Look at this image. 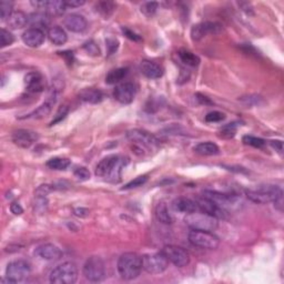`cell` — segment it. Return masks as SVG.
I'll list each match as a JSON object with an SVG mask.
<instances>
[{"mask_svg":"<svg viewBox=\"0 0 284 284\" xmlns=\"http://www.w3.org/2000/svg\"><path fill=\"white\" fill-rule=\"evenodd\" d=\"M57 97H58V93L56 90L51 91V95L48 97V99L43 102V104L38 106L37 109L34 110L33 112L29 113L27 117L25 118H31V119H42L44 117H47V115L50 114V112L52 111L53 106H55L56 101H57ZM25 118H20V119H25Z\"/></svg>","mask_w":284,"mask_h":284,"instance_id":"obj_16","label":"cell"},{"mask_svg":"<svg viewBox=\"0 0 284 284\" xmlns=\"http://www.w3.org/2000/svg\"><path fill=\"white\" fill-rule=\"evenodd\" d=\"M44 33L41 29L37 28H29L22 34V41L25 42L26 46L30 48H38L41 46L44 41Z\"/></svg>","mask_w":284,"mask_h":284,"instance_id":"obj_18","label":"cell"},{"mask_svg":"<svg viewBox=\"0 0 284 284\" xmlns=\"http://www.w3.org/2000/svg\"><path fill=\"white\" fill-rule=\"evenodd\" d=\"M172 207L176 211L185 213V214L199 211L197 201L192 199H189V198H184V197L177 198L175 201L172 202Z\"/></svg>","mask_w":284,"mask_h":284,"instance_id":"obj_24","label":"cell"},{"mask_svg":"<svg viewBox=\"0 0 284 284\" xmlns=\"http://www.w3.org/2000/svg\"><path fill=\"white\" fill-rule=\"evenodd\" d=\"M69 112V108L67 106H61L59 110H58V112L56 113L55 115V118H53L52 121L50 122V126H55V124H57L58 122H60L64 120L66 117H67V114H68Z\"/></svg>","mask_w":284,"mask_h":284,"instance_id":"obj_40","label":"cell"},{"mask_svg":"<svg viewBox=\"0 0 284 284\" xmlns=\"http://www.w3.org/2000/svg\"><path fill=\"white\" fill-rule=\"evenodd\" d=\"M12 142L16 145L20 146V148L28 149L33 145L38 139L37 133L30 130H26V129H19L12 133Z\"/></svg>","mask_w":284,"mask_h":284,"instance_id":"obj_15","label":"cell"},{"mask_svg":"<svg viewBox=\"0 0 284 284\" xmlns=\"http://www.w3.org/2000/svg\"><path fill=\"white\" fill-rule=\"evenodd\" d=\"M70 160L66 158H52L46 163V166L51 170L62 171L70 166Z\"/></svg>","mask_w":284,"mask_h":284,"instance_id":"obj_34","label":"cell"},{"mask_svg":"<svg viewBox=\"0 0 284 284\" xmlns=\"http://www.w3.org/2000/svg\"><path fill=\"white\" fill-rule=\"evenodd\" d=\"M169 260L162 252L142 256V268L150 274H161L168 269Z\"/></svg>","mask_w":284,"mask_h":284,"instance_id":"obj_9","label":"cell"},{"mask_svg":"<svg viewBox=\"0 0 284 284\" xmlns=\"http://www.w3.org/2000/svg\"><path fill=\"white\" fill-rule=\"evenodd\" d=\"M84 278L91 282H101L106 278L105 262L99 256H90L83 265Z\"/></svg>","mask_w":284,"mask_h":284,"instance_id":"obj_7","label":"cell"},{"mask_svg":"<svg viewBox=\"0 0 284 284\" xmlns=\"http://www.w3.org/2000/svg\"><path fill=\"white\" fill-rule=\"evenodd\" d=\"M158 2H153V1H150V2H144L143 4L141 6V12L145 15L146 17H152L155 12H157V9H158Z\"/></svg>","mask_w":284,"mask_h":284,"instance_id":"obj_39","label":"cell"},{"mask_svg":"<svg viewBox=\"0 0 284 284\" xmlns=\"http://www.w3.org/2000/svg\"><path fill=\"white\" fill-rule=\"evenodd\" d=\"M189 242L193 247L207 248V250H215L220 246L219 238L209 231L191 230L189 233Z\"/></svg>","mask_w":284,"mask_h":284,"instance_id":"obj_6","label":"cell"},{"mask_svg":"<svg viewBox=\"0 0 284 284\" xmlns=\"http://www.w3.org/2000/svg\"><path fill=\"white\" fill-rule=\"evenodd\" d=\"M184 222L191 230L209 231V232L216 230L219 225V219L201 211H195L186 214Z\"/></svg>","mask_w":284,"mask_h":284,"instance_id":"obj_3","label":"cell"},{"mask_svg":"<svg viewBox=\"0 0 284 284\" xmlns=\"http://www.w3.org/2000/svg\"><path fill=\"white\" fill-rule=\"evenodd\" d=\"M129 163V158L123 155L111 154L101 160L96 168V176L106 178V180L117 183L121 180L122 169Z\"/></svg>","mask_w":284,"mask_h":284,"instance_id":"obj_1","label":"cell"},{"mask_svg":"<svg viewBox=\"0 0 284 284\" xmlns=\"http://www.w3.org/2000/svg\"><path fill=\"white\" fill-rule=\"evenodd\" d=\"M29 22V17L24 11H13L12 15L8 18L7 25L11 29H22Z\"/></svg>","mask_w":284,"mask_h":284,"instance_id":"obj_25","label":"cell"},{"mask_svg":"<svg viewBox=\"0 0 284 284\" xmlns=\"http://www.w3.org/2000/svg\"><path fill=\"white\" fill-rule=\"evenodd\" d=\"M52 189L53 188L51 185L42 184V185H40L37 190H36V194H37V197H46L49 192H51Z\"/></svg>","mask_w":284,"mask_h":284,"instance_id":"obj_47","label":"cell"},{"mask_svg":"<svg viewBox=\"0 0 284 284\" xmlns=\"http://www.w3.org/2000/svg\"><path fill=\"white\" fill-rule=\"evenodd\" d=\"M161 252L167 256L169 262L175 264L178 268H184L190 263L189 252L183 248L177 246H166Z\"/></svg>","mask_w":284,"mask_h":284,"instance_id":"obj_11","label":"cell"},{"mask_svg":"<svg viewBox=\"0 0 284 284\" xmlns=\"http://www.w3.org/2000/svg\"><path fill=\"white\" fill-rule=\"evenodd\" d=\"M237 135V126L234 123L225 124L219 131V137L222 139H232Z\"/></svg>","mask_w":284,"mask_h":284,"instance_id":"obj_35","label":"cell"},{"mask_svg":"<svg viewBox=\"0 0 284 284\" xmlns=\"http://www.w3.org/2000/svg\"><path fill=\"white\" fill-rule=\"evenodd\" d=\"M73 175L78 180H81V181H87L90 179V172H89L88 169L84 167H79L75 169V170L73 171Z\"/></svg>","mask_w":284,"mask_h":284,"instance_id":"obj_42","label":"cell"},{"mask_svg":"<svg viewBox=\"0 0 284 284\" xmlns=\"http://www.w3.org/2000/svg\"><path fill=\"white\" fill-rule=\"evenodd\" d=\"M49 17L50 16L43 11L42 12H36V13H33V15L29 17V22H30V25L33 26V28L41 29V28H43V27H47L49 25V22H50Z\"/></svg>","mask_w":284,"mask_h":284,"instance_id":"obj_30","label":"cell"},{"mask_svg":"<svg viewBox=\"0 0 284 284\" xmlns=\"http://www.w3.org/2000/svg\"><path fill=\"white\" fill-rule=\"evenodd\" d=\"M146 181H148V176L144 175V176L137 177L136 179H133L132 181H130L129 183L124 185V188H122V190H131L135 188H139V186L143 185Z\"/></svg>","mask_w":284,"mask_h":284,"instance_id":"obj_38","label":"cell"},{"mask_svg":"<svg viewBox=\"0 0 284 284\" xmlns=\"http://www.w3.org/2000/svg\"><path fill=\"white\" fill-rule=\"evenodd\" d=\"M178 56H179L180 60L188 67H198L200 64V58L197 55H194L193 52L185 50V49H181L178 52Z\"/></svg>","mask_w":284,"mask_h":284,"instance_id":"obj_31","label":"cell"},{"mask_svg":"<svg viewBox=\"0 0 284 284\" xmlns=\"http://www.w3.org/2000/svg\"><path fill=\"white\" fill-rule=\"evenodd\" d=\"M222 31V26L217 22H211V21H206L201 22V24H198L192 27L191 29V39L193 41H200V40L203 39L209 34L216 35Z\"/></svg>","mask_w":284,"mask_h":284,"instance_id":"obj_12","label":"cell"},{"mask_svg":"<svg viewBox=\"0 0 284 284\" xmlns=\"http://www.w3.org/2000/svg\"><path fill=\"white\" fill-rule=\"evenodd\" d=\"M225 119V114L220 112V111H211V112H209L204 120H206L207 122H220L222 120Z\"/></svg>","mask_w":284,"mask_h":284,"instance_id":"obj_41","label":"cell"},{"mask_svg":"<svg viewBox=\"0 0 284 284\" xmlns=\"http://www.w3.org/2000/svg\"><path fill=\"white\" fill-rule=\"evenodd\" d=\"M106 48H108L109 55H112V53L117 51V49L119 47V42H118L117 39L108 38L106 40Z\"/></svg>","mask_w":284,"mask_h":284,"instance_id":"obj_45","label":"cell"},{"mask_svg":"<svg viewBox=\"0 0 284 284\" xmlns=\"http://www.w3.org/2000/svg\"><path fill=\"white\" fill-rule=\"evenodd\" d=\"M242 141L244 144L254 146V148H262L265 144V141L263 139L253 136H244L242 138Z\"/></svg>","mask_w":284,"mask_h":284,"instance_id":"obj_37","label":"cell"},{"mask_svg":"<svg viewBox=\"0 0 284 284\" xmlns=\"http://www.w3.org/2000/svg\"><path fill=\"white\" fill-rule=\"evenodd\" d=\"M36 254L43 260L55 261L62 257V251L57 246H55V244L46 243L41 244V246H39L36 248Z\"/></svg>","mask_w":284,"mask_h":284,"instance_id":"obj_20","label":"cell"},{"mask_svg":"<svg viewBox=\"0 0 284 284\" xmlns=\"http://www.w3.org/2000/svg\"><path fill=\"white\" fill-rule=\"evenodd\" d=\"M67 7H71V8H77V7H81L83 6L86 1L84 0H69V1H65Z\"/></svg>","mask_w":284,"mask_h":284,"instance_id":"obj_49","label":"cell"},{"mask_svg":"<svg viewBox=\"0 0 284 284\" xmlns=\"http://www.w3.org/2000/svg\"><path fill=\"white\" fill-rule=\"evenodd\" d=\"M137 88L132 82H123L118 84L113 91L114 99L122 105H129L135 100Z\"/></svg>","mask_w":284,"mask_h":284,"instance_id":"obj_13","label":"cell"},{"mask_svg":"<svg viewBox=\"0 0 284 284\" xmlns=\"http://www.w3.org/2000/svg\"><path fill=\"white\" fill-rule=\"evenodd\" d=\"M203 197L209 199V200H211L212 202L216 203L217 206H220L221 208H223V209L231 206V204H233V202H234L233 195L220 193V192H216V191H211V190L203 191Z\"/></svg>","mask_w":284,"mask_h":284,"instance_id":"obj_23","label":"cell"},{"mask_svg":"<svg viewBox=\"0 0 284 284\" xmlns=\"http://www.w3.org/2000/svg\"><path fill=\"white\" fill-rule=\"evenodd\" d=\"M271 145H272L275 150H278L279 153H282V151H283V142L282 141H280V140L271 141Z\"/></svg>","mask_w":284,"mask_h":284,"instance_id":"obj_53","label":"cell"},{"mask_svg":"<svg viewBox=\"0 0 284 284\" xmlns=\"http://www.w3.org/2000/svg\"><path fill=\"white\" fill-rule=\"evenodd\" d=\"M127 137L140 151L152 150L157 148L159 144L158 139L153 135H151V133L144 130H139V129L128 131Z\"/></svg>","mask_w":284,"mask_h":284,"instance_id":"obj_10","label":"cell"},{"mask_svg":"<svg viewBox=\"0 0 284 284\" xmlns=\"http://www.w3.org/2000/svg\"><path fill=\"white\" fill-rule=\"evenodd\" d=\"M122 33L124 34V36H126L127 38H129L130 40H132V41H137V42H139L141 41V37L139 35H137L136 33H133L132 30H130L129 28H127V27H122Z\"/></svg>","mask_w":284,"mask_h":284,"instance_id":"obj_46","label":"cell"},{"mask_svg":"<svg viewBox=\"0 0 284 284\" xmlns=\"http://www.w3.org/2000/svg\"><path fill=\"white\" fill-rule=\"evenodd\" d=\"M64 25L68 30L72 33H83L87 29L88 22L86 18L78 13H71L64 19Z\"/></svg>","mask_w":284,"mask_h":284,"instance_id":"obj_19","label":"cell"},{"mask_svg":"<svg viewBox=\"0 0 284 284\" xmlns=\"http://www.w3.org/2000/svg\"><path fill=\"white\" fill-rule=\"evenodd\" d=\"M140 71L144 77L149 79H158L163 75L162 67L150 60H142L140 62Z\"/></svg>","mask_w":284,"mask_h":284,"instance_id":"obj_22","label":"cell"},{"mask_svg":"<svg viewBox=\"0 0 284 284\" xmlns=\"http://www.w3.org/2000/svg\"><path fill=\"white\" fill-rule=\"evenodd\" d=\"M31 4L37 9H43L49 16H61L67 8L65 1H33Z\"/></svg>","mask_w":284,"mask_h":284,"instance_id":"obj_17","label":"cell"},{"mask_svg":"<svg viewBox=\"0 0 284 284\" xmlns=\"http://www.w3.org/2000/svg\"><path fill=\"white\" fill-rule=\"evenodd\" d=\"M128 74V68H118L111 70L110 72L106 74V82L108 84H114L121 81V80Z\"/></svg>","mask_w":284,"mask_h":284,"instance_id":"obj_32","label":"cell"},{"mask_svg":"<svg viewBox=\"0 0 284 284\" xmlns=\"http://www.w3.org/2000/svg\"><path fill=\"white\" fill-rule=\"evenodd\" d=\"M247 197L254 203L266 204L283 198V192L277 185H264L256 190H248Z\"/></svg>","mask_w":284,"mask_h":284,"instance_id":"obj_5","label":"cell"},{"mask_svg":"<svg viewBox=\"0 0 284 284\" xmlns=\"http://www.w3.org/2000/svg\"><path fill=\"white\" fill-rule=\"evenodd\" d=\"M10 211L15 215H20L24 213V209H22V207L18 202H12L10 204Z\"/></svg>","mask_w":284,"mask_h":284,"instance_id":"obj_48","label":"cell"},{"mask_svg":"<svg viewBox=\"0 0 284 284\" xmlns=\"http://www.w3.org/2000/svg\"><path fill=\"white\" fill-rule=\"evenodd\" d=\"M83 49L86 50L90 56H99L100 55V49L96 44L95 41H88L83 44Z\"/></svg>","mask_w":284,"mask_h":284,"instance_id":"obj_43","label":"cell"},{"mask_svg":"<svg viewBox=\"0 0 284 284\" xmlns=\"http://www.w3.org/2000/svg\"><path fill=\"white\" fill-rule=\"evenodd\" d=\"M49 280L53 284H73L78 280V269L73 262H64L53 269Z\"/></svg>","mask_w":284,"mask_h":284,"instance_id":"obj_4","label":"cell"},{"mask_svg":"<svg viewBox=\"0 0 284 284\" xmlns=\"http://www.w3.org/2000/svg\"><path fill=\"white\" fill-rule=\"evenodd\" d=\"M60 53V56L61 57H64L66 61H67V64H72V61H73V52L72 51H64V52H59Z\"/></svg>","mask_w":284,"mask_h":284,"instance_id":"obj_51","label":"cell"},{"mask_svg":"<svg viewBox=\"0 0 284 284\" xmlns=\"http://www.w3.org/2000/svg\"><path fill=\"white\" fill-rule=\"evenodd\" d=\"M13 3L9 1H1L0 2V18L1 20H8V18L12 15Z\"/></svg>","mask_w":284,"mask_h":284,"instance_id":"obj_36","label":"cell"},{"mask_svg":"<svg viewBox=\"0 0 284 284\" xmlns=\"http://www.w3.org/2000/svg\"><path fill=\"white\" fill-rule=\"evenodd\" d=\"M79 98L84 102H89V104H100L104 100V93L100 90L95 88H86L80 91Z\"/></svg>","mask_w":284,"mask_h":284,"instance_id":"obj_26","label":"cell"},{"mask_svg":"<svg viewBox=\"0 0 284 284\" xmlns=\"http://www.w3.org/2000/svg\"><path fill=\"white\" fill-rule=\"evenodd\" d=\"M194 152L201 155H216L220 153V149L213 142H200L194 146Z\"/></svg>","mask_w":284,"mask_h":284,"instance_id":"obj_28","label":"cell"},{"mask_svg":"<svg viewBox=\"0 0 284 284\" xmlns=\"http://www.w3.org/2000/svg\"><path fill=\"white\" fill-rule=\"evenodd\" d=\"M195 201H197L199 211L215 216L216 219H225L226 214H228V212H226L225 209L217 206L216 203L212 202L211 200H209L207 198H204V197L199 198L195 200Z\"/></svg>","mask_w":284,"mask_h":284,"instance_id":"obj_14","label":"cell"},{"mask_svg":"<svg viewBox=\"0 0 284 284\" xmlns=\"http://www.w3.org/2000/svg\"><path fill=\"white\" fill-rule=\"evenodd\" d=\"M118 272L124 280H135L142 271V256L135 252H127L119 257Z\"/></svg>","mask_w":284,"mask_h":284,"instance_id":"obj_2","label":"cell"},{"mask_svg":"<svg viewBox=\"0 0 284 284\" xmlns=\"http://www.w3.org/2000/svg\"><path fill=\"white\" fill-rule=\"evenodd\" d=\"M96 11L106 19L112 15L115 10V4L110 1H100L96 4Z\"/></svg>","mask_w":284,"mask_h":284,"instance_id":"obj_33","label":"cell"},{"mask_svg":"<svg viewBox=\"0 0 284 284\" xmlns=\"http://www.w3.org/2000/svg\"><path fill=\"white\" fill-rule=\"evenodd\" d=\"M13 36L6 29H1V47H8L13 42Z\"/></svg>","mask_w":284,"mask_h":284,"instance_id":"obj_44","label":"cell"},{"mask_svg":"<svg viewBox=\"0 0 284 284\" xmlns=\"http://www.w3.org/2000/svg\"><path fill=\"white\" fill-rule=\"evenodd\" d=\"M154 214L155 217H157V220L163 224H171L173 222L172 215L170 214V212H169L167 204L164 202H160L157 204L154 210Z\"/></svg>","mask_w":284,"mask_h":284,"instance_id":"obj_29","label":"cell"},{"mask_svg":"<svg viewBox=\"0 0 284 284\" xmlns=\"http://www.w3.org/2000/svg\"><path fill=\"white\" fill-rule=\"evenodd\" d=\"M195 98H197V100L201 105H212L213 104V102L210 99H209L208 97L201 95V93H197V95H195Z\"/></svg>","mask_w":284,"mask_h":284,"instance_id":"obj_50","label":"cell"},{"mask_svg":"<svg viewBox=\"0 0 284 284\" xmlns=\"http://www.w3.org/2000/svg\"><path fill=\"white\" fill-rule=\"evenodd\" d=\"M31 268L28 262L25 260H16L9 263L6 270V281L8 283H17L25 281L29 278Z\"/></svg>","mask_w":284,"mask_h":284,"instance_id":"obj_8","label":"cell"},{"mask_svg":"<svg viewBox=\"0 0 284 284\" xmlns=\"http://www.w3.org/2000/svg\"><path fill=\"white\" fill-rule=\"evenodd\" d=\"M27 91L30 93H40L44 90V78L39 72H29L25 77Z\"/></svg>","mask_w":284,"mask_h":284,"instance_id":"obj_21","label":"cell"},{"mask_svg":"<svg viewBox=\"0 0 284 284\" xmlns=\"http://www.w3.org/2000/svg\"><path fill=\"white\" fill-rule=\"evenodd\" d=\"M74 214L80 217H86L89 215V211L87 210V209L78 208V209H74Z\"/></svg>","mask_w":284,"mask_h":284,"instance_id":"obj_52","label":"cell"},{"mask_svg":"<svg viewBox=\"0 0 284 284\" xmlns=\"http://www.w3.org/2000/svg\"><path fill=\"white\" fill-rule=\"evenodd\" d=\"M48 38L56 46H62L68 40V36L61 27L53 26L48 29Z\"/></svg>","mask_w":284,"mask_h":284,"instance_id":"obj_27","label":"cell"}]
</instances>
